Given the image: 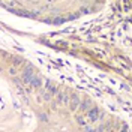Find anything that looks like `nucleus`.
Wrapping results in <instances>:
<instances>
[{
    "mask_svg": "<svg viewBox=\"0 0 132 132\" xmlns=\"http://www.w3.org/2000/svg\"><path fill=\"white\" fill-rule=\"evenodd\" d=\"M87 132H96V131H92V129H86Z\"/></svg>",
    "mask_w": 132,
    "mask_h": 132,
    "instance_id": "nucleus-10",
    "label": "nucleus"
},
{
    "mask_svg": "<svg viewBox=\"0 0 132 132\" xmlns=\"http://www.w3.org/2000/svg\"><path fill=\"white\" fill-rule=\"evenodd\" d=\"M78 123H80V125H83V126H84V120H83V119H81V117H78Z\"/></svg>",
    "mask_w": 132,
    "mask_h": 132,
    "instance_id": "nucleus-9",
    "label": "nucleus"
},
{
    "mask_svg": "<svg viewBox=\"0 0 132 132\" xmlns=\"http://www.w3.org/2000/svg\"><path fill=\"white\" fill-rule=\"evenodd\" d=\"M78 104H80V98H78L77 95H72V102H71V108H72V110H77Z\"/></svg>",
    "mask_w": 132,
    "mask_h": 132,
    "instance_id": "nucleus-3",
    "label": "nucleus"
},
{
    "mask_svg": "<svg viewBox=\"0 0 132 132\" xmlns=\"http://www.w3.org/2000/svg\"><path fill=\"white\" fill-rule=\"evenodd\" d=\"M89 107H90V101H86V102H83V104H81V111H86Z\"/></svg>",
    "mask_w": 132,
    "mask_h": 132,
    "instance_id": "nucleus-8",
    "label": "nucleus"
},
{
    "mask_svg": "<svg viewBox=\"0 0 132 132\" xmlns=\"http://www.w3.org/2000/svg\"><path fill=\"white\" fill-rule=\"evenodd\" d=\"M12 63H14V66H18V65L23 63V59H20V57H14V59H12Z\"/></svg>",
    "mask_w": 132,
    "mask_h": 132,
    "instance_id": "nucleus-7",
    "label": "nucleus"
},
{
    "mask_svg": "<svg viewBox=\"0 0 132 132\" xmlns=\"http://www.w3.org/2000/svg\"><path fill=\"white\" fill-rule=\"evenodd\" d=\"M47 89L51 92V95H56V93H57V87H56V86H53L50 81H47Z\"/></svg>",
    "mask_w": 132,
    "mask_h": 132,
    "instance_id": "nucleus-4",
    "label": "nucleus"
},
{
    "mask_svg": "<svg viewBox=\"0 0 132 132\" xmlns=\"http://www.w3.org/2000/svg\"><path fill=\"white\" fill-rule=\"evenodd\" d=\"M35 78V74H33V68L32 66H27L23 72V81L24 83H32Z\"/></svg>",
    "mask_w": 132,
    "mask_h": 132,
    "instance_id": "nucleus-1",
    "label": "nucleus"
},
{
    "mask_svg": "<svg viewBox=\"0 0 132 132\" xmlns=\"http://www.w3.org/2000/svg\"><path fill=\"white\" fill-rule=\"evenodd\" d=\"M32 86H33V87H36V89H39V87H41V80L35 77V78H33V81H32Z\"/></svg>",
    "mask_w": 132,
    "mask_h": 132,
    "instance_id": "nucleus-6",
    "label": "nucleus"
},
{
    "mask_svg": "<svg viewBox=\"0 0 132 132\" xmlns=\"http://www.w3.org/2000/svg\"><path fill=\"white\" fill-rule=\"evenodd\" d=\"M87 117H89V120H92V122L98 120V119L101 117L99 110H98V108H92V110H89V111H87Z\"/></svg>",
    "mask_w": 132,
    "mask_h": 132,
    "instance_id": "nucleus-2",
    "label": "nucleus"
},
{
    "mask_svg": "<svg viewBox=\"0 0 132 132\" xmlns=\"http://www.w3.org/2000/svg\"><path fill=\"white\" fill-rule=\"evenodd\" d=\"M15 14H18V15H21V17H29V18H32L33 17V14H30V12H26V11H14Z\"/></svg>",
    "mask_w": 132,
    "mask_h": 132,
    "instance_id": "nucleus-5",
    "label": "nucleus"
}]
</instances>
